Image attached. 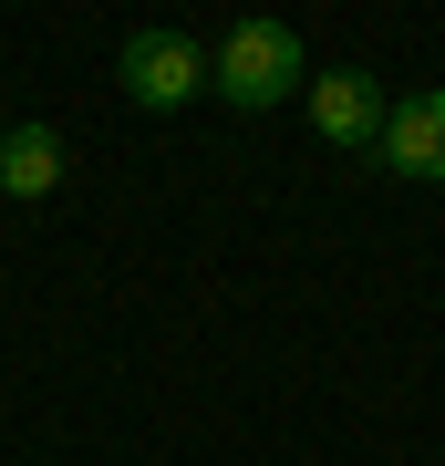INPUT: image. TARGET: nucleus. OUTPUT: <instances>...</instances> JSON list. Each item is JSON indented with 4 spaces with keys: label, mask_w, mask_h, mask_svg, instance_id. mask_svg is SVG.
I'll use <instances>...</instances> for the list:
<instances>
[{
    "label": "nucleus",
    "mask_w": 445,
    "mask_h": 466,
    "mask_svg": "<svg viewBox=\"0 0 445 466\" xmlns=\"http://www.w3.org/2000/svg\"><path fill=\"white\" fill-rule=\"evenodd\" d=\"M300 84H311V63H300V32H290V21H238V32L207 52V94L238 104V115H269V104L300 94Z\"/></svg>",
    "instance_id": "1"
},
{
    "label": "nucleus",
    "mask_w": 445,
    "mask_h": 466,
    "mask_svg": "<svg viewBox=\"0 0 445 466\" xmlns=\"http://www.w3.org/2000/svg\"><path fill=\"white\" fill-rule=\"evenodd\" d=\"M300 104H311L321 146H342V156L383 146V115H394V94H383L363 63H342V73H311V84H300Z\"/></svg>",
    "instance_id": "2"
},
{
    "label": "nucleus",
    "mask_w": 445,
    "mask_h": 466,
    "mask_svg": "<svg viewBox=\"0 0 445 466\" xmlns=\"http://www.w3.org/2000/svg\"><path fill=\"white\" fill-rule=\"evenodd\" d=\"M115 84L146 104V115H177V104L207 84V52L187 42V32H135V42H125V63H115Z\"/></svg>",
    "instance_id": "3"
},
{
    "label": "nucleus",
    "mask_w": 445,
    "mask_h": 466,
    "mask_svg": "<svg viewBox=\"0 0 445 466\" xmlns=\"http://www.w3.org/2000/svg\"><path fill=\"white\" fill-rule=\"evenodd\" d=\"M383 167L414 177V187H435L445 177V94H394V115H383Z\"/></svg>",
    "instance_id": "4"
},
{
    "label": "nucleus",
    "mask_w": 445,
    "mask_h": 466,
    "mask_svg": "<svg viewBox=\"0 0 445 466\" xmlns=\"http://www.w3.org/2000/svg\"><path fill=\"white\" fill-rule=\"evenodd\" d=\"M63 187V135L52 125H11L0 135V198H52Z\"/></svg>",
    "instance_id": "5"
},
{
    "label": "nucleus",
    "mask_w": 445,
    "mask_h": 466,
    "mask_svg": "<svg viewBox=\"0 0 445 466\" xmlns=\"http://www.w3.org/2000/svg\"><path fill=\"white\" fill-rule=\"evenodd\" d=\"M0 135H11V125H0Z\"/></svg>",
    "instance_id": "6"
}]
</instances>
